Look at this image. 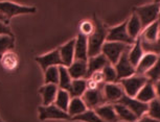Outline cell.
Masks as SVG:
<instances>
[{
  "instance_id": "obj_1",
  "label": "cell",
  "mask_w": 160,
  "mask_h": 122,
  "mask_svg": "<svg viewBox=\"0 0 160 122\" xmlns=\"http://www.w3.org/2000/svg\"><path fill=\"white\" fill-rule=\"evenodd\" d=\"M93 23H94V30L91 35L87 37L89 58L98 55L102 52V47L106 42V38H107L108 34V27L95 15L93 16Z\"/></svg>"
},
{
  "instance_id": "obj_2",
  "label": "cell",
  "mask_w": 160,
  "mask_h": 122,
  "mask_svg": "<svg viewBox=\"0 0 160 122\" xmlns=\"http://www.w3.org/2000/svg\"><path fill=\"white\" fill-rule=\"evenodd\" d=\"M37 12V7L32 5L19 4L8 0H1L0 1V14L10 22L13 17L19 16V15H28L35 14Z\"/></svg>"
},
{
  "instance_id": "obj_3",
  "label": "cell",
  "mask_w": 160,
  "mask_h": 122,
  "mask_svg": "<svg viewBox=\"0 0 160 122\" xmlns=\"http://www.w3.org/2000/svg\"><path fill=\"white\" fill-rule=\"evenodd\" d=\"M134 13L139 18L142 29L147 26L152 24L159 19V12H160V3H153L141 5V7H135L133 8Z\"/></svg>"
},
{
  "instance_id": "obj_4",
  "label": "cell",
  "mask_w": 160,
  "mask_h": 122,
  "mask_svg": "<svg viewBox=\"0 0 160 122\" xmlns=\"http://www.w3.org/2000/svg\"><path fill=\"white\" fill-rule=\"evenodd\" d=\"M148 82H149V80H148V78L144 75L135 73L134 75H132V76L120 79L118 82L122 85L123 92H125L126 95L131 96V97H135L136 94L138 93V91H139L140 89L143 87V85Z\"/></svg>"
},
{
  "instance_id": "obj_5",
  "label": "cell",
  "mask_w": 160,
  "mask_h": 122,
  "mask_svg": "<svg viewBox=\"0 0 160 122\" xmlns=\"http://www.w3.org/2000/svg\"><path fill=\"white\" fill-rule=\"evenodd\" d=\"M130 45L127 44L119 43V42H108L106 41L104 45L102 47V52L106 59H108V62L111 65H115L119 58L125 51H127L130 48Z\"/></svg>"
},
{
  "instance_id": "obj_6",
  "label": "cell",
  "mask_w": 160,
  "mask_h": 122,
  "mask_svg": "<svg viewBox=\"0 0 160 122\" xmlns=\"http://www.w3.org/2000/svg\"><path fill=\"white\" fill-rule=\"evenodd\" d=\"M106 41H108V42H119L131 46L135 42V40L130 37V35L127 31V20L120 23V24L114 26V27L108 28Z\"/></svg>"
},
{
  "instance_id": "obj_7",
  "label": "cell",
  "mask_w": 160,
  "mask_h": 122,
  "mask_svg": "<svg viewBox=\"0 0 160 122\" xmlns=\"http://www.w3.org/2000/svg\"><path fill=\"white\" fill-rule=\"evenodd\" d=\"M104 85L94 89H87L85 91V93L82 96V99L85 102L87 109L94 110L98 106L107 103L105 100L104 93H102V87H104Z\"/></svg>"
},
{
  "instance_id": "obj_8",
  "label": "cell",
  "mask_w": 160,
  "mask_h": 122,
  "mask_svg": "<svg viewBox=\"0 0 160 122\" xmlns=\"http://www.w3.org/2000/svg\"><path fill=\"white\" fill-rule=\"evenodd\" d=\"M39 119L45 121L47 119H57V120H72L67 112L62 111L58 106L51 103L49 106H41L38 108Z\"/></svg>"
},
{
  "instance_id": "obj_9",
  "label": "cell",
  "mask_w": 160,
  "mask_h": 122,
  "mask_svg": "<svg viewBox=\"0 0 160 122\" xmlns=\"http://www.w3.org/2000/svg\"><path fill=\"white\" fill-rule=\"evenodd\" d=\"M128 50L123 52L122 56L119 58V59L117 61V63L115 65H113L116 70V74H117V82H118L120 79L127 78V77L132 76L136 73V69H135V67L131 64V62H130V59L128 58Z\"/></svg>"
},
{
  "instance_id": "obj_10",
  "label": "cell",
  "mask_w": 160,
  "mask_h": 122,
  "mask_svg": "<svg viewBox=\"0 0 160 122\" xmlns=\"http://www.w3.org/2000/svg\"><path fill=\"white\" fill-rule=\"evenodd\" d=\"M35 61L39 64V66L41 67V69L43 70V72L49 67L53 66H63L61 56H60L59 50L55 49L52 51H49L45 54L36 56Z\"/></svg>"
},
{
  "instance_id": "obj_11",
  "label": "cell",
  "mask_w": 160,
  "mask_h": 122,
  "mask_svg": "<svg viewBox=\"0 0 160 122\" xmlns=\"http://www.w3.org/2000/svg\"><path fill=\"white\" fill-rule=\"evenodd\" d=\"M118 102L122 103L123 106H126L130 111L134 113L137 119L142 117L148 111V103L141 102V101L136 99L135 97L128 96V95H126V94L120 98Z\"/></svg>"
},
{
  "instance_id": "obj_12",
  "label": "cell",
  "mask_w": 160,
  "mask_h": 122,
  "mask_svg": "<svg viewBox=\"0 0 160 122\" xmlns=\"http://www.w3.org/2000/svg\"><path fill=\"white\" fill-rule=\"evenodd\" d=\"M105 100L107 103H116L125 95L123 89L120 84L117 82H107L102 87Z\"/></svg>"
},
{
  "instance_id": "obj_13",
  "label": "cell",
  "mask_w": 160,
  "mask_h": 122,
  "mask_svg": "<svg viewBox=\"0 0 160 122\" xmlns=\"http://www.w3.org/2000/svg\"><path fill=\"white\" fill-rule=\"evenodd\" d=\"M88 43L87 37L82 34H78L74 42V59L85 61L88 59Z\"/></svg>"
},
{
  "instance_id": "obj_14",
  "label": "cell",
  "mask_w": 160,
  "mask_h": 122,
  "mask_svg": "<svg viewBox=\"0 0 160 122\" xmlns=\"http://www.w3.org/2000/svg\"><path fill=\"white\" fill-rule=\"evenodd\" d=\"M108 64H110L108 62V59H106V56L102 53H99L98 55L90 56L87 59V77L91 75L92 73L96 72V71H102L104 69L105 66H107Z\"/></svg>"
},
{
  "instance_id": "obj_15",
  "label": "cell",
  "mask_w": 160,
  "mask_h": 122,
  "mask_svg": "<svg viewBox=\"0 0 160 122\" xmlns=\"http://www.w3.org/2000/svg\"><path fill=\"white\" fill-rule=\"evenodd\" d=\"M74 42L75 39H71L70 41L58 48L63 66L65 67H69L74 61Z\"/></svg>"
},
{
  "instance_id": "obj_16",
  "label": "cell",
  "mask_w": 160,
  "mask_h": 122,
  "mask_svg": "<svg viewBox=\"0 0 160 122\" xmlns=\"http://www.w3.org/2000/svg\"><path fill=\"white\" fill-rule=\"evenodd\" d=\"M59 87L52 84H44L39 89V93L42 97V106H49L56 99Z\"/></svg>"
},
{
  "instance_id": "obj_17",
  "label": "cell",
  "mask_w": 160,
  "mask_h": 122,
  "mask_svg": "<svg viewBox=\"0 0 160 122\" xmlns=\"http://www.w3.org/2000/svg\"><path fill=\"white\" fill-rule=\"evenodd\" d=\"M94 112L98 115V117L104 120L105 122H117L119 120L114 110L113 105H102L94 109Z\"/></svg>"
},
{
  "instance_id": "obj_18",
  "label": "cell",
  "mask_w": 160,
  "mask_h": 122,
  "mask_svg": "<svg viewBox=\"0 0 160 122\" xmlns=\"http://www.w3.org/2000/svg\"><path fill=\"white\" fill-rule=\"evenodd\" d=\"M158 54L153 52H144L143 56L141 58L140 62L138 63V65L136 66V73L137 74H142L144 75V73L147 71H149L151 68L154 66V64L157 62L158 59Z\"/></svg>"
},
{
  "instance_id": "obj_19",
  "label": "cell",
  "mask_w": 160,
  "mask_h": 122,
  "mask_svg": "<svg viewBox=\"0 0 160 122\" xmlns=\"http://www.w3.org/2000/svg\"><path fill=\"white\" fill-rule=\"evenodd\" d=\"M0 65L5 71L12 72V71L16 70L19 66V58L13 50H11L0 56Z\"/></svg>"
},
{
  "instance_id": "obj_20",
  "label": "cell",
  "mask_w": 160,
  "mask_h": 122,
  "mask_svg": "<svg viewBox=\"0 0 160 122\" xmlns=\"http://www.w3.org/2000/svg\"><path fill=\"white\" fill-rule=\"evenodd\" d=\"M67 70L72 79H81L87 77V62L74 59L72 64L67 67Z\"/></svg>"
},
{
  "instance_id": "obj_21",
  "label": "cell",
  "mask_w": 160,
  "mask_h": 122,
  "mask_svg": "<svg viewBox=\"0 0 160 122\" xmlns=\"http://www.w3.org/2000/svg\"><path fill=\"white\" fill-rule=\"evenodd\" d=\"M144 51L142 49V46H141V41H140V37H138L135 42L132 44L130 49L128 50V58L131 62V64L136 68L138 63L140 62L141 58L143 56Z\"/></svg>"
},
{
  "instance_id": "obj_22",
  "label": "cell",
  "mask_w": 160,
  "mask_h": 122,
  "mask_svg": "<svg viewBox=\"0 0 160 122\" xmlns=\"http://www.w3.org/2000/svg\"><path fill=\"white\" fill-rule=\"evenodd\" d=\"M159 35V21L157 20L152 24L147 26L146 28L142 29L140 34V40L141 42L146 43H154L157 40Z\"/></svg>"
},
{
  "instance_id": "obj_23",
  "label": "cell",
  "mask_w": 160,
  "mask_h": 122,
  "mask_svg": "<svg viewBox=\"0 0 160 122\" xmlns=\"http://www.w3.org/2000/svg\"><path fill=\"white\" fill-rule=\"evenodd\" d=\"M127 31L130 35V37L134 40L139 37L141 31H142V26H141V22L139 18L136 14L133 12L132 16L130 17V19L127 20Z\"/></svg>"
},
{
  "instance_id": "obj_24",
  "label": "cell",
  "mask_w": 160,
  "mask_h": 122,
  "mask_svg": "<svg viewBox=\"0 0 160 122\" xmlns=\"http://www.w3.org/2000/svg\"><path fill=\"white\" fill-rule=\"evenodd\" d=\"M135 98L144 103H149L150 101H152L153 99L157 98L153 82H146V84L143 85V87L138 91V93L136 94Z\"/></svg>"
},
{
  "instance_id": "obj_25",
  "label": "cell",
  "mask_w": 160,
  "mask_h": 122,
  "mask_svg": "<svg viewBox=\"0 0 160 122\" xmlns=\"http://www.w3.org/2000/svg\"><path fill=\"white\" fill-rule=\"evenodd\" d=\"M87 110V106L82 99V97H71L70 102H69L67 113L71 118L75 117V116L82 114Z\"/></svg>"
},
{
  "instance_id": "obj_26",
  "label": "cell",
  "mask_w": 160,
  "mask_h": 122,
  "mask_svg": "<svg viewBox=\"0 0 160 122\" xmlns=\"http://www.w3.org/2000/svg\"><path fill=\"white\" fill-rule=\"evenodd\" d=\"M87 90V79H72L70 87L68 89V93L70 97H82Z\"/></svg>"
},
{
  "instance_id": "obj_27",
  "label": "cell",
  "mask_w": 160,
  "mask_h": 122,
  "mask_svg": "<svg viewBox=\"0 0 160 122\" xmlns=\"http://www.w3.org/2000/svg\"><path fill=\"white\" fill-rule=\"evenodd\" d=\"M113 106L119 120H123L127 122H135L137 120V117L135 116L134 113L130 111L126 106H123L119 102H116L113 103Z\"/></svg>"
},
{
  "instance_id": "obj_28",
  "label": "cell",
  "mask_w": 160,
  "mask_h": 122,
  "mask_svg": "<svg viewBox=\"0 0 160 122\" xmlns=\"http://www.w3.org/2000/svg\"><path fill=\"white\" fill-rule=\"evenodd\" d=\"M70 99H71V97H70V94L68 93V91L59 89L58 93H57V96H56V99L53 101V105L58 106L59 109H61L62 111L67 112Z\"/></svg>"
},
{
  "instance_id": "obj_29",
  "label": "cell",
  "mask_w": 160,
  "mask_h": 122,
  "mask_svg": "<svg viewBox=\"0 0 160 122\" xmlns=\"http://www.w3.org/2000/svg\"><path fill=\"white\" fill-rule=\"evenodd\" d=\"M71 82H72V78L68 72L67 67L59 66V82H58L59 89L68 91V89L71 85Z\"/></svg>"
},
{
  "instance_id": "obj_30",
  "label": "cell",
  "mask_w": 160,
  "mask_h": 122,
  "mask_svg": "<svg viewBox=\"0 0 160 122\" xmlns=\"http://www.w3.org/2000/svg\"><path fill=\"white\" fill-rule=\"evenodd\" d=\"M73 121H81V122H105L98 117V115L94 112V110L87 109L82 114L75 116L72 118Z\"/></svg>"
},
{
  "instance_id": "obj_31",
  "label": "cell",
  "mask_w": 160,
  "mask_h": 122,
  "mask_svg": "<svg viewBox=\"0 0 160 122\" xmlns=\"http://www.w3.org/2000/svg\"><path fill=\"white\" fill-rule=\"evenodd\" d=\"M15 48V37L11 35H0V56L5 52L14 50Z\"/></svg>"
},
{
  "instance_id": "obj_32",
  "label": "cell",
  "mask_w": 160,
  "mask_h": 122,
  "mask_svg": "<svg viewBox=\"0 0 160 122\" xmlns=\"http://www.w3.org/2000/svg\"><path fill=\"white\" fill-rule=\"evenodd\" d=\"M59 82V66L49 67L44 71V84H52L58 86Z\"/></svg>"
},
{
  "instance_id": "obj_33",
  "label": "cell",
  "mask_w": 160,
  "mask_h": 122,
  "mask_svg": "<svg viewBox=\"0 0 160 122\" xmlns=\"http://www.w3.org/2000/svg\"><path fill=\"white\" fill-rule=\"evenodd\" d=\"M148 116L160 122V101L155 98L148 103Z\"/></svg>"
},
{
  "instance_id": "obj_34",
  "label": "cell",
  "mask_w": 160,
  "mask_h": 122,
  "mask_svg": "<svg viewBox=\"0 0 160 122\" xmlns=\"http://www.w3.org/2000/svg\"><path fill=\"white\" fill-rule=\"evenodd\" d=\"M144 76L147 77L149 82H153V84H155L157 80L160 78V54L158 56L157 62L154 64V66L144 73Z\"/></svg>"
},
{
  "instance_id": "obj_35",
  "label": "cell",
  "mask_w": 160,
  "mask_h": 122,
  "mask_svg": "<svg viewBox=\"0 0 160 122\" xmlns=\"http://www.w3.org/2000/svg\"><path fill=\"white\" fill-rule=\"evenodd\" d=\"M102 76H104L105 84H107V82H117V74L113 65L108 64L107 66H105L104 69L102 70Z\"/></svg>"
},
{
  "instance_id": "obj_36",
  "label": "cell",
  "mask_w": 160,
  "mask_h": 122,
  "mask_svg": "<svg viewBox=\"0 0 160 122\" xmlns=\"http://www.w3.org/2000/svg\"><path fill=\"white\" fill-rule=\"evenodd\" d=\"M141 46H142V49H143L144 52H153V53H156V54H158V55L160 54V21H159V35H158L157 40L154 43L141 42Z\"/></svg>"
},
{
  "instance_id": "obj_37",
  "label": "cell",
  "mask_w": 160,
  "mask_h": 122,
  "mask_svg": "<svg viewBox=\"0 0 160 122\" xmlns=\"http://www.w3.org/2000/svg\"><path fill=\"white\" fill-rule=\"evenodd\" d=\"M80 34H82L86 37H88L93 32L94 30V23L93 21H88V20H85L80 24Z\"/></svg>"
},
{
  "instance_id": "obj_38",
  "label": "cell",
  "mask_w": 160,
  "mask_h": 122,
  "mask_svg": "<svg viewBox=\"0 0 160 122\" xmlns=\"http://www.w3.org/2000/svg\"><path fill=\"white\" fill-rule=\"evenodd\" d=\"M88 78L90 80H92L94 84L101 86V85H104L105 84V80H104V76H102V71H96V72L92 73ZM87 78V79H88Z\"/></svg>"
},
{
  "instance_id": "obj_39",
  "label": "cell",
  "mask_w": 160,
  "mask_h": 122,
  "mask_svg": "<svg viewBox=\"0 0 160 122\" xmlns=\"http://www.w3.org/2000/svg\"><path fill=\"white\" fill-rule=\"evenodd\" d=\"M14 35L13 31H12V29H11L10 26H8V23L0 21V35Z\"/></svg>"
},
{
  "instance_id": "obj_40",
  "label": "cell",
  "mask_w": 160,
  "mask_h": 122,
  "mask_svg": "<svg viewBox=\"0 0 160 122\" xmlns=\"http://www.w3.org/2000/svg\"><path fill=\"white\" fill-rule=\"evenodd\" d=\"M135 122H159V121H157L155 120V119H153V118H151L150 116H142L141 118H139V120H137L135 121Z\"/></svg>"
},
{
  "instance_id": "obj_41",
  "label": "cell",
  "mask_w": 160,
  "mask_h": 122,
  "mask_svg": "<svg viewBox=\"0 0 160 122\" xmlns=\"http://www.w3.org/2000/svg\"><path fill=\"white\" fill-rule=\"evenodd\" d=\"M154 88H155V92H156V97L157 99L160 101V78L157 80V82L154 84Z\"/></svg>"
},
{
  "instance_id": "obj_42",
  "label": "cell",
  "mask_w": 160,
  "mask_h": 122,
  "mask_svg": "<svg viewBox=\"0 0 160 122\" xmlns=\"http://www.w3.org/2000/svg\"><path fill=\"white\" fill-rule=\"evenodd\" d=\"M0 21H2V22H5V23H8V21L7 19H5V18H4L3 16H2L1 14H0Z\"/></svg>"
},
{
  "instance_id": "obj_43",
  "label": "cell",
  "mask_w": 160,
  "mask_h": 122,
  "mask_svg": "<svg viewBox=\"0 0 160 122\" xmlns=\"http://www.w3.org/2000/svg\"><path fill=\"white\" fill-rule=\"evenodd\" d=\"M154 2L155 3H160V0H154Z\"/></svg>"
},
{
  "instance_id": "obj_44",
  "label": "cell",
  "mask_w": 160,
  "mask_h": 122,
  "mask_svg": "<svg viewBox=\"0 0 160 122\" xmlns=\"http://www.w3.org/2000/svg\"><path fill=\"white\" fill-rule=\"evenodd\" d=\"M0 122H3V120L1 119V117H0Z\"/></svg>"
},
{
  "instance_id": "obj_45",
  "label": "cell",
  "mask_w": 160,
  "mask_h": 122,
  "mask_svg": "<svg viewBox=\"0 0 160 122\" xmlns=\"http://www.w3.org/2000/svg\"><path fill=\"white\" fill-rule=\"evenodd\" d=\"M158 20H159V21H160V12H159V19H158Z\"/></svg>"
}]
</instances>
